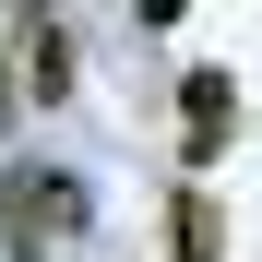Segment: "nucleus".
Returning a JSON list of instances; mask_svg holds the SVG:
<instances>
[{
	"label": "nucleus",
	"mask_w": 262,
	"mask_h": 262,
	"mask_svg": "<svg viewBox=\"0 0 262 262\" xmlns=\"http://www.w3.org/2000/svg\"><path fill=\"white\" fill-rule=\"evenodd\" d=\"M83 214H96V203H83V179H72V167H12V179H0V250H12V262H36L48 238H72Z\"/></svg>",
	"instance_id": "1"
},
{
	"label": "nucleus",
	"mask_w": 262,
	"mask_h": 262,
	"mask_svg": "<svg viewBox=\"0 0 262 262\" xmlns=\"http://www.w3.org/2000/svg\"><path fill=\"white\" fill-rule=\"evenodd\" d=\"M227 131H238V83L227 72H179V155H191V179L227 155Z\"/></svg>",
	"instance_id": "2"
},
{
	"label": "nucleus",
	"mask_w": 262,
	"mask_h": 262,
	"mask_svg": "<svg viewBox=\"0 0 262 262\" xmlns=\"http://www.w3.org/2000/svg\"><path fill=\"white\" fill-rule=\"evenodd\" d=\"M24 96L36 107H72V36L48 12H24Z\"/></svg>",
	"instance_id": "3"
},
{
	"label": "nucleus",
	"mask_w": 262,
	"mask_h": 262,
	"mask_svg": "<svg viewBox=\"0 0 262 262\" xmlns=\"http://www.w3.org/2000/svg\"><path fill=\"white\" fill-rule=\"evenodd\" d=\"M167 250H179V262H227V227H214V191L203 179L167 191Z\"/></svg>",
	"instance_id": "4"
},
{
	"label": "nucleus",
	"mask_w": 262,
	"mask_h": 262,
	"mask_svg": "<svg viewBox=\"0 0 262 262\" xmlns=\"http://www.w3.org/2000/svg\"><path fill=\"white\" fill-rule=\"evenodd\" d=\"M12 48H24V24L0 12V131H12V107H24V60H12Z\"/></svg>",
	"instance_id": "5"
}]
</instances>
